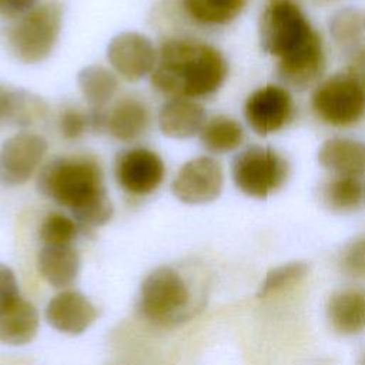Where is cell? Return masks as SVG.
Here are the masks:
<instances>
[{"label": "cell", "instance_id": "obj_1", "mask_svg": "<svg viewBox=\"0 0 365 365\" xmlns=\"http://www.w3.org/2000/svg\"><path fill=\"white\" fill-rule=\"evenodd\" d=\"M265 53L277 58V74L294 88L314 84L325 68L321 34L295 0H267L258 23Z\"/></svg>", "mask_w": 365, "mask_h": 365}, {"label": "cell", "instance_id": "obj_2", "mask_svg": "<svg viewBox=\"0 0 365 365\" xmlns=\"http://www.w3.org/2000/svg\"><path fill=\"white\" fill-rule=\"evenodd\" d=\"M37 187L43 195L67 208L80 227H101L113 217L103 168L93 155L54 157L40 170Z\"/></svg>", "mask_w": 365, "mask_h": 365}, {"label": "cell", "instance_id": "obj_3", "mask_svg": "<svg viewBox=\"0 0 365 365\" xmlns=\"http://www.w3.org/2000/svg\"><path fill=\"white\" fill-rule=\"evenodd\" d=\"M228 64L214 46L194 38H170L158 48L150 80L153 87L171 97L204 98L225 81Z\"/></svg>", "mask_w": 365, "mask_h": 365}, {"label": "cell", "instance_id": "obj_4", "mask_svg": "<svg viewBox=\"0 0 365 365\" xmlns=\"http://www.w3.org/2000/svg\"><path fill=\"white\" fill-rule=\"evenodd\" d=\"M63 26V6L47 0L16 19L6 30V43L13 57L24 64H37L53 53Z\"/></svg>", "mask_w": 365, "mask_h": 365}, {"label": "cell", "instance_id": "obj_5", "mask_svg": "<svg viewBox=\"0 0 365 365\" xmlns=\"http://www.w3.org/2000/svg\"><path fill=\"white\" fill-rule=\"evenodd\" d=\"M288 175L287 158L271 147H247L231 163V177L235 187L244 195L257 200H264L281 190Z\"/></svg>", "mask_w": 365, "mask_h": 365}, {"label": "cell", "instance_id": "obj_6", "mask_svg": "<svg viewBox=\"0 0 365 365\" xmlns=\"http://www.w3.org/2000/svg\"><path fill=\"white\" fill-rule=\"evenodd\" d=\"M315 115L332 127H351L365 115V86L348 70L319 83L312 96Z\"/></svg>", "mask_w": 365, "mask_h": 365}, {"label": "cell", "instance_id": "obj_7", "mask_svg": "<svg viewBox=\"0 0 365 365\" xmlns=\"http://www.w3.org/2000/svg\"><path fill=\"white\" fill-rule=\"evenodd\" d=\"M190 291L182 277L171 267L151 271L140 288V309L148 319L165 324L187 308Z\"/></svg>", "mask_w": 365, "mask_h": 365}, {"label": "cell", "instance_id": "obj_8", "mask_svg": "<svg viewBox=\"0 0 365 365\" xmlns=\"http://www.w3.org/2000/svg\"><path fill=\"white\" fill-rule=\"evenodd\" d=\"M222 187V167L211 155H198L185 161L171 182L174 197L188 205L212 202L220 197Z\"/></svg>", "mask_w": 365, "mask_h": 365}, {"label": "cell", "instance_id": "obj_9", "mask_svg": "<svg viewBox=\"0 0 365 365\" xmlns=\"http://www.w3.org/2000/svg\"><path fill=\"white\" fill-rule=\"evenodd\" d=\"M165 177L163 158L147 147H131L120 151L114 160V178L130 195L154 192Z\"/></svg>", "mask_w": 365, "mask_h": 365}, {"label": "cell", "instance_id": "obj_10", "mask_svg": "<svg viewBox=\"0 0 365 365\" xmlns=\"http://www.w3.org/2000/svg\"><path fill=\"white\" fill-rule=\"evenodd\" d=\"M47 140L31 131H19L0 147V182L7 187L26 184L47 153Z\"/></svg>", "mask_w": 365, "mask_h": 365}, {"label": "cell", "instance_id": "obj_11", "mask_svg": "<svg viewBox=\"0 0 365 365\" xmlns=\"http://www.w3.org/2000/svg\"><path fill=\"white\" fill-rule=\"evenodd\" d=\"M295 114L291 93L277 84H267L252 91L244 104L248 127L258 135H269L282 130Z\"/></svg>", "mask_w": 365, "mask_h": 365}, {"label": "cell", "instance_id": "obj_12", "mask_svg": "<svg viewBox=\"0 0 365 365\" xmlns=\"http://www.w3.org/2000/svg\"><path fill=\"white\" fill-rule=\"evenodd\" d=\"M107 60L117 76L135 83L151 76L158 60V50L145 34L123 31L108 43Z\"/></svg>", "mask_w": 365, "mask_h": 365}, {"label": "cell", "instance_id": "obj_13", "mask_svg": "<svg viewBox=\"0 0 365 365\" xmlns=\"http://www.w3.org/2000/svg\"><path fill=\"white\" fill-rule=\"evenodd\" d=\"M97 318L96 307L78 291L66 289L46 307V319L56 331L67 335L83 334Z\"/></svg>", "mask_w": 365, "mask_h": 365}, {"label": "cell", "instance_id": "obj_14", "mask_svg": "<svg viewBox=\"0 0 365 365\" xmlns=\"http://www.w3.org/2000/svg\"><path fill=\"white\" fill-rule=\"evenodd\" d=\"M325 317L331 329L341 336L365 332V289L344 287L334 291L325 304Z\"/></svg>", "mask_w": 365, "mask_h": 365}, {"label": "cell", "instance_id": "obj_15", "mask_svg": "<svg viewBox=\"0 0 365 365\" xmlns=\"http://www.w3.org/2000/svg\"><path fill=\"white\" fill-rule=\"evenodd\" d=\"M205 121L207 114L202 104L187 97L168 98L157 115L160 131L174 140H187L200 134Z\"/></svg>", "mask_w": 365, "mask_h": 365}, {"label": "cell", "instance_id": "obj_16", "mask_svg": "<svg viewBox=\"0 0 365 365\" xmlns=\"http://www.w3.org/2000/svg\"><path fill=\"white\" fill-rule=\"evenodd\" d=\"M319 165L339 177H359L365 173V144L348 137H332L318 150Z\"/></svg>", "mask_w": 365, "mask_h": 365}, {"label": "cell", "instance_id": "obj_17", "mask_svg": "<svg viewBox=\"0 0 365 365\" xmlns=\"http://www.w3.org/2000/svg\"><path fill=\"white\" fill-rule=\"evenodd\" d=\"M150 110L137 97H123L107 110V133L117 141L131 143L140 138L150 125Z\"/></svg>", "mask_w": 365, "mask_h": 365}, {"label": "cell", "instance_id": "obj_18", "mask_svg": "<svg viewBox=\"0 0 365 365\" xmlns=\"http://www.w3.org/2000/svg\"><path fill=\"white\" fill-rule=\"evenodd\" d=\"M38 329V314L23 297L0 305V341L9 345L30 342Z\"/></svg>", "mask_w": 365, "mask_h": 365}, {"label": "cell", "instance_id": "obj_19", "mask_svg": "<svg viewBox=\"0 0 365 365\" xmlns=\"http://www.w3.org/2000/svg\"><path fill=\"white\" fill-rule=\"evenodd\" d=\"M47 114L46 103L24 90H14L0 86V127L31 125L41 121Z\"/></svg>", "mask_w": 365, "mask_h": 365}, {"label": "cell", "instance_id": "obj_20", "mask_svg": "<svg viewBox=\"0 0 365 365\" xmlns=\"http://www.w3.org/2000/svg\"><path fill=\"white\" fill-rule=\"evenodd\" d=\"M37 267L41 277L56 288L71 285L80 271V258L77 251L68 247H47L38 252Z\"/></svg>", "mask_w": 365, "mask_h": 365}, {"label": "cell", "instance_id": "obj_21", "mask_svg": "<svg viewBox=\"0 0 365 365\" xmlns=\"http://www.w3.org/2000/svg\"><path fill=\"white\" fill-rule=\"evenodd\" d=\"M77 84L91 110L106 108L118 90L117 74L101 64H90L81 68Z\"/></svg>", "mask_w": 365, "mask_h": 365}, {"label": "cell", "instance_id": "obj_22", "mask_svg": "<svg viewBox=\"0 0 365 365\" xmlns=\"http://www.w3.org/2000/svg\"><path fill=\"white\" fill-rule=\"evenodd\" d=\"M198 135L202 147L211 154L235 151L244 143L241 124L228 115H214L208 118Z\"/></svg>", "mask_w": 365, "mask_h": 365}, {"label": "cell", "instance_id": "obj_23", "mask_svg": "<svg viewBox=\"0 0 365 365\" xmlns=\"http://www.w3.org/2000/svg\"><path fill=\"white\" fill-rule=\"evenodd\" d=\"M319 198L334 212H352L364 201V187L356 177L332 175L321 185Z\"/></svg>", "mask_w": 365, "mask_h": 365}, {"label": "cell", "instance_id": "obj_24", "mask_svg": "<svg viewBox=\"0 0 365 365\" xmlns=\"http://www.w3.org/2000/svg\"><path fill=\"white\" fill-rule=\"evenodd\" d=\"M185 14L201 26H225L244 10L247 0H181Z\"/></svg>", "mask_w": 365, "mask_h": 365}, {"label": "cell", "instance_id": "obj_25", "mask_svg": "<svg viewBox=\"0 0 365 365\" xmlns=\"http://www.w3.org/2000/svg\"><path fill=\"white\" fill-rule=\"evenodd\" d=\"M364 29V16L351 7L338 10L329 20V33L341 48L356 50Z\"/></svg>", "mask_w": 365, "mask_h": 365}, {"label": "cell", "instance_id": "obj_26", "mask_svg": "<svg viewBox=\"0 0 365 365\" xmlns=\"http://www.w3.org/2000/svg\"><path fill=\"white\" fill-rule=\"evenodd\" d=\"M308 272H309V267L304 261H289V262H284L281 265L272 267L265 274L259 285L258 297L267 298L278 292H282L284 289L304 279L308 275Z\"/></svg>", "mask_w": 365, "mask_h": 365}, {"label": "cell", "instance_id": "obj_27", "mask_svg": "<svg viewBox=\"0 0 365 365\" xmlns=\"http://www.w3.org/2000/svg\"><path fill=\"white\" fill-rule=\"evenodd\" d=\"M78 231L80 225L76 220L61 212H50L40 224L38 237L43 245L68 247L77 238Z\"/></svg>", "mask_w": 365, "mask_h": 365}, {"label": "cell", "instance_id": "obj_28", "mask_svg": "<svg viewBox=\"0 0 365 365\" xmlns=\"http://www.w3.org/2000/svg\"><path fill=\"white\" fill-rule=\"evenodd\" d=\"M339 267L351 278H365V234L352 238L342 248Z\"/></svg>", "mask_w": 365, "mask_h": 365}, {"label": "cell", "instance_id": "obj_29", "mask_svg": "<svg viewBox=\"0 0 365 365\" xmlns=\"http://www.w3.org/2000/svg\"><path fill=\"white\" fill-rule=\"evenodd\" d=\"M60 135L66 140H78L88 128V114L76 107L64 108L57 120Z\"/></svg>", "mask_w": 365, "mask_h": 365}, {"label": "cell", "instance_id": "obj_30", "mask_svg": "<svg viewBox=\"0 0 365 365\" xmlns=\"http://www.w3.org/2000/svg\"><path fill=\"white\" fill-rule=\"evenodd\" d=\"M19 297L21 295L14 272L7 265L0 262V305Z\"/></svg>", "mask_w": 365, "mask_h": 365}, {"label": "cell", "instance_id": "obj_31", "mask_svg": "<svg viewBox=\"0 0 365 365\" xmlns=\"http://www.w3.org/2000/svg\"><path fill=\"white\" fill-rule=\"evenodd\" d=\"M41 0H3V6L0 13L7 19H19L20 16L26 14L36 6H38Z\"/></svg>", "mask_w": 365, "mask_h": 365}, {"label": "cell", "instance_id": "obj_32", "mask_svg": "<svg viewBox=\"0 0 365 365\" xmlns=\"http://www.w3.org/2000/svg\"><path fill=\"white\" fill-rule=\"evenodd\" d=\"M346 70L352 73L365 86V47L354 50V54Z\"/></svg>", "mask_w": 365, "mask_h": 365}, {"label": "cell", "instance_id": "obj_33", "mask_svg": "<svg viewBox=\"0 0 365 365\" xmlns=\"http://www.w3.org/2000/svg\"><path fill=\"white\" fill-rule=\"evenodd\" d=\"M358 365H365V352H364V355L361 356V359H359V362H358Z\"/></svg>", "mask_w": 365, "mask_h": 365}, {"label": "cell", "instance_id": "obj_34", "mask_svg": "<svg viewBox=\"0 0 365 365\" xmlns=\"http://www.w3.org/2000/svg\"><path fill=\"white\" fill-rule=\"evenodd\" d=\"M1 6H3V0H0V10H1Z\"/></svg>", "mask_w": 365, "mask_h": 365}, {"label": "cell", "instance_id": "obj_35", "mask_svg": "<svg viewBox=\"0 0 365 365\" xmlns=\"http://www.w3.org/2000/svg\"><path fill=\"white\" fill-rule=\"evenodd\" d=\"M364 26H365V14H364Z\"/></svg>", "mask_w": 365, "mask_h": 365}]
</instances>
